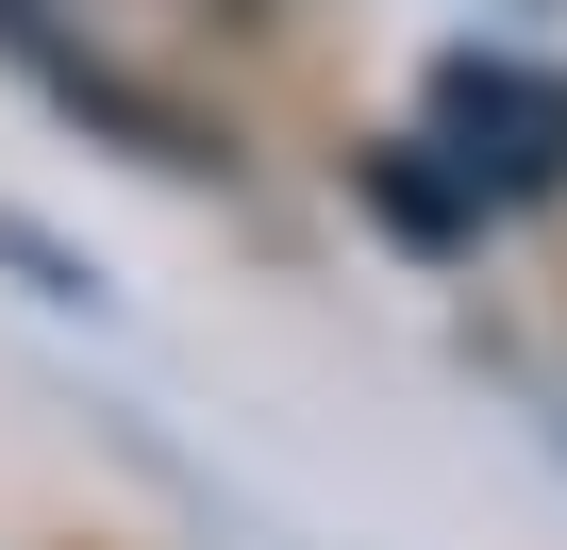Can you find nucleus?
<instances>
[{"mask_svg": "<svg viewBox=\"0 0 567 550\" xmlns=\"http://www.w3.org/2000/svg\"><path fill=\"white\" fill-rule=\"evenodd\" d=\"M434 151H451L484 200H534V184H567V84L451 51V68H434Z\"/></svg>", "mask_w": 567, "mask_h": 550, "instance_id": "obj_1", "label": "nucleus"}]
</instances>
